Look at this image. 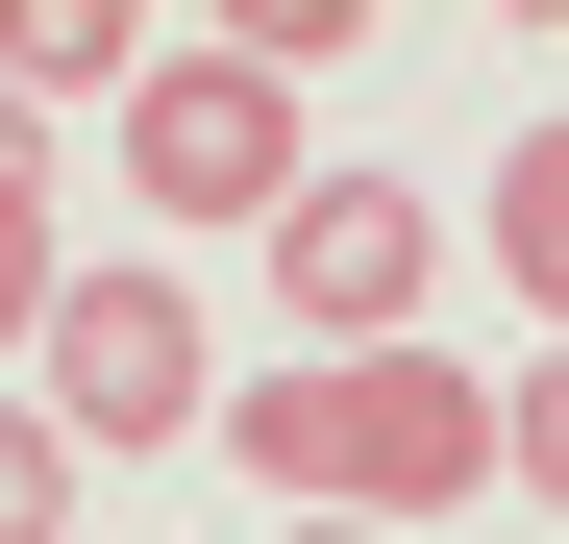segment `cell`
<instances>
[{
    "label": "cell",
    "instance_id": "cell-2",
    "mask_svg": "<svg viewBox=\"0 0 569 544\" xmlns=\"http://www.w3.org/2000/svg\"><path fill=\"white\" fill-rule=\"evenodd\" d=\"M248 272H272V322H298L322 372H371V346H421V298H446V199L421 173H322Z\"/></svg>",
    "mask_w": 569,
    "mask_h": 544
},
{
    "label": "cell",
    "instance_id": "cell-10",
    "mask_svg": "<svg viewBox=\"0 0 569 544\" xmlns=\"http://www.w3.org/2000/svg\"><path fill=\"white\" fill-rule=\"evenodd\" d=\"M74 322V248H50V199H0V346H50Z\"/></svg>",
    "mask_w": 569,
    "mask_h": 544
},
{
    "label": "cell",
    "instance_id": "cell-7",
    "mask_svg": "<svg viewBox=\"0 0 569 544\" xmlns=\"http://www.w3.org/2000/svg\"><path fill=\"white\" fill-rule=\"evenodd\" d=\"M496 272H520V298H545V346H569V100L496 149Z\"/></svg>",
    "mask_w": 569,
    "mask_h": 544
},
{
    "label": "cell",
    "instance_id": "cell-3",
    "mask_svg": "<svg viewBox=\"0 0 569 544\" xmlns=\"http://www.w3.org/2000/svg\"><path fill=\"white\" fill-rule=\"evenodd\" d=\"M248 372H223V322L173 298V272H74V322H50V421H74V471L100 445H199Z\"/></svg>",
    "mask_w": 569,
    "mask_h": 544
},
{
    "label": "cell",
    "instance_id": "cell-12",
    "mask_svg": "<svg viewBox=\"0 0 569 544\" xmlns=\"http://www.w3.org/2000/svg\"><path fill=\"white\" fill-rule=\"evenodd\" d=\"M272 544H371V520H272Z\"/></svg>",
    "mask_w": 569,
    "mask_h": 544
},
{
    "label": "cell",
    "instance_id": "cell-1",
    "mask_svg": "<svg viewBox=\"0 0 569 544\" xmlns=\"http://www.w3.org/2000/svg\"><path fill=\"white\" fill-rule=\"evenodd\" d=\"M124 199L173 248H272L322 199V149H298V74L272 50H149V100H124Z\"/></svg>",
    "mask_w": 569,
    "mask_h": 544
},
{
    "label": "cell",
    "instance_id": "cell-11",
    "mask_svg": "<svg viewBox=\"0 0 569 544\" xmlns=\"http://www.w3.org/2000/svg\"><path fill=\"white\" fill-rule=\"evenodd\" d=\"M0 199H50V124H26V100H0Z\"/></svg>",
    "mask_w": 569,
    "mask_h": 544
},
{
    "label": "cell",
    "instance_id": "cell-5",
    "mask_svg": "<svg viewBox=\"0 0 569 544\" xmlns=\"http://www.w3.org/2000/svg\"><path fill=\"white\" fill-rule=\"evenodd\" d=\"M223 471L322 520V495H347V396H322V372H248V396H223Z\"/></svg>",
    "mask_w": 569,
    "mask_h": 544
},
{
    "label": "cell",
    "instance_id": "cell-9",
    "mask_svg": "<svg viewBox=\"0 0 569 544\" xmlns=\"http://www.w3.org/2000/svg\"><path fill=\"white\" fill-rule=\"evenodd\" d=\"M496 495H569V346H545V372H496Z\"/></svg>",
    "mask_w": 569,
    "mask_h": 544
},
{
    "label": "cell",
    "instance_id": "cell-8",
    "mask_svg": "<svg viewBox=\"0 0 569 544\" xmlns=\"http://www.w3.org/2000/svg\"><path fill=\"white\" fill-rule=\"evenodd\" d=\"M0 544H100V520H74V421H50V396H0Z\"/></svg>",
    "mask_w": 569,
    "mask_h": 544
},
{
    "label": "cell",
    "instance_id": "cell-4",
    "mask_svg": "<svg viewBox=\"0 0 569 544\" xmlns=\"http://www.w3.org/2000/svg\"><path fill=\"white\" fill-rule=\"evenodd\" d=\"M347 396V495L322 520H446V495H496V372H470V346H371V372H322Z\"/></svg>",
    "mask_w": 569,
    "mask_h": 544
},
{
    "label": "cell",
    "instance_id": "cell-6",
    "mask_svg": "<svg viewBox=\"0 0 569 544\" xmlns=\"http://www.w3.org/2000/svg\"><path fill=\"white\" fill-rule=\"evenodd\" d=\"M0 100H149V26L124 0H26L0 26Z\"/></svg>",
    "mask_w": 569,
    "mask_h": 544
}]
</instances>
